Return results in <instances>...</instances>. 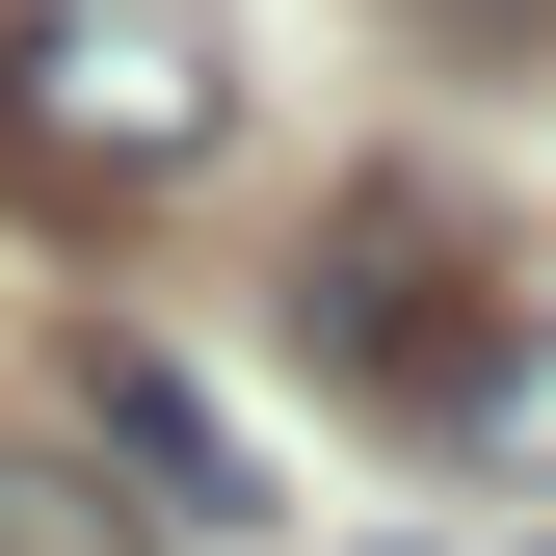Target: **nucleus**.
<instances>
[{
  "label": "nucleus",
  "mask_w": 556,
  "mask_h": 556,
  "mask_svg": "<svg viewBox=\"0 0 556 556\" xmlns=\"http://www.w3.org/2000/svg\"><path fill=\"white\" fill-rule=\"evenodd\" d=\"M80 425H106L132 477H160V504H213V530L265 504V477H239V425H213V397H186V371H160V344H80Z\"/></svg>",
  "instance_id": "3"
},
{
  "label": "nucleus",
  "mask_w": 556,
  "mask_h": 556,
  "mask_svg": "<svg viewBox=\"0 0 556 556\" xmlns=\"http://www.w3.org/2000/svg\"><path fill=\"white\" fill-rule=\"evenodd\" d=\"M0 132L80 160V186H186L239 132V80H213L186 0H0Z\"/></svg>",
  "instance_id": "2"
},
{
  "label": "nucleus",
  "mask_w": 556,
  "mask_h": 556,
  "mask_svg": "<svg viewBox=\"0 0 556 556\" xmlns=\"http://www.w3.org/2000/svg\"><path fill=\"white\" fill-rule=\"evenodd\" d=\"M425 27H556V0H425Z\"/></svg>",
  "instance_id": "4"
},
{
  "label": "nucleus",
  "mask_w": 556,
  "mask_h": 556,
  "mask_svg": "<svg viewBox=\"0 0 556 556\" xmlns=\"http://www.w3.org/2000/svg\"><path fill=\"white\" fill-rule=\"evenodd\" d=\"M292 344L344 397H397V425H451V451H556V344H477L451 318V213L425 186H371V213L292 265Z\"/></svg>",
  "instance_id": "1"
}]
</instances>
